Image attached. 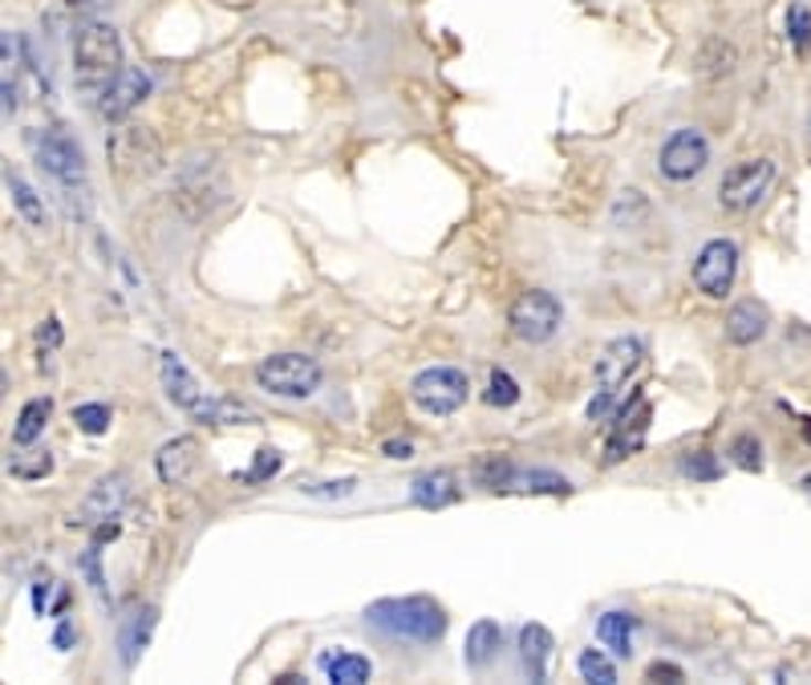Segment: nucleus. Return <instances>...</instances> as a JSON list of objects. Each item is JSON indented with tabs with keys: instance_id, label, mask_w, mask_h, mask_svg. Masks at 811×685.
I'll use <instances>...</instances> for the list:
<instances>
[{
	"instance_id": "obj_27",
	"label": "nucleus",
	"mask_w": 811,
	"mask_h": 685,
	"mask_svg": "<svg viewBox=\"0 0 811 685\" xmlns=\"http://www.w3.org/2000/svg\"><path fill=\"white\" fill-rule=\"evenodd\" d=\"M576 670H580V677L593 685H612L617 682V670H612V661L600 653V649H585L580 653V661H576Z\"/></svg>"
},
{
	"instance_id": "obj_35",
	"label": "nucleus",
	"mask_w": 811,
	"mask_h": 685,
	"mask_svg": "<svg viewBox=\"0 0 811 685\" xmlns=\"http://www.w3.org/2000/svg\"><path fill=\"white\" fill-rule=\"evenodd\" d=\"M353 479H341V483H305L300 486V491H305V495H312V499H341V495H353Z\"/></svg>"
},
{
	"instance_id": "obj_7",
	"label": "nucleus",
	"mask_w": 811,
	"mask_h": 685,
	"mask_svg": "<svg viewBox=\"0 0 811 685\" xmlns=\"http://www.w3.org/2000/svg\"><path fill=\"white\" fill-rule=\"evenodd\" d=\"M471 386H467V374L455 370V365H430L410 382V398L418 410L435 414V418H447L467 402Z\"/></svg>"
},
{
	"instance_id": "obj_30",
	"label": "nucleus",
	"mask_w": 811,
	"mask_h": 685,
	"mask_svg": "<svg viewBox=\"0 0 811 685\" xmlns=\"http://www.w3.org/2000/svg\"><path fill=\"white\" fill-rule=\"evenodd\" d=\"M50 471H53L50 450H25V454H17V462H13L17 479H41V474H50Z\"/></svg>"
},
{
	"instance_id": "obj_2",
	"label": "nucleus",
	"mask_w": 811,
	"mask_h": 685,
	"mask_svg": "<svg viewBox=\"0 0 811 685\" xmlns=\"http://www.w3.org/2000/svg\"><path fill=\"white\" fill-rule=\"evenodd\" d=\"M370 624L402 641H418V645H435L447 633V612L438 609L430 597H406V600H377L370 604Z\"/></svg>"
},
{
	"instance_id": "obj_3",
	"label": "nucleus",
	"mask_w": 811,
	"mask_h": 685,
	"mask_svg": "<svg viewBox=\"0 0 811 685\" xmlns=\"http://www.w3.org/2000/svg\"><path fill=\"white\" fill-rule=\"evenodd\" d=\"M122 74V38L114 25H82L74 38V77L89 94H102L114 77Z\"/></svg>"
},
{
	"instance_id": "obj_24",
	"label": "nucleus",
	"mask_w": 811,
	"mask_h": 685,
	"mask_svg": "<svg viewBox=\"0 0 811 685\" xmlns=\"http://www.w3.org/2000/svg\"><path fill=\"white\" fill-rule=\"evenodd\" d=\"M321 670L333 685H365L370 682V661L358 657V653H324Z\"/></svg>"
},
{
	"instance_id": "obj_31",
	"label": "nucleus",
	"mask_w": 811,
	"mask_h": 685,
	"mask_svg": "<svg viewBox=\"0 0 811 685\" xmlns=\"http://www.w3.org/2000/svg\"><path fill=\"white\" fill-rule=\"evenodd\" d=\"M730 459H735L743 471H762V447H759V438L738 435L735 442H730Z\"/></svg>"
},
{
	"instance_id": "obj_4",
	"label": "nucleus",
	"mask_w": 811,
	"mask_h": 685,
	"mask_svg": "<svg viewBox=\"0 0 811 685\" xmlns=\"http://www.w3.org/2000/svg\"><path fill=\"white\" fill-rule=\"evenodd\" d=\"M256 382L264 394L288 402H305L321 389V365L305 353H273L256 365Z\"/></svg>"
},
{
	"instance_id": "obj_40",
	"label": "nucleus",
	"mask_w": 811,
	"mask_h": 685,
	"mask_svg": "<svg viewBox=\"0 0 811 685\" xmlns=\"http://www.w3.org/2000/svg\"><path fill=\"white\" fill-rule=\"evenodd\" d=\"M803 491L811 495V474H803Z\"/></svg>"
},
{
	"instance_id": "obj_10",
	"label": "nucleus",
	"mask_w": 811,
	"mask_h": 685,
	"mask_svg": "<svg viewBox=\"0 0 811 685\" xmlns=\"http://www.w3.org/2000/svg\"><path fill=\"white\" fill-rule=\"evenodd\" d=\"M711 162V142L698 126H682L665 138L662 154H658V171L674 183H690L694 175H702V167Z\"/></svg>"
},
{
	"instance_id": "obj_29",
	"label": "nucleus",
	"mask_w": 811,
	"mask_h": 685,
	"mask_svg": "<svg viewBox=\"0 0 811 685\" xmlns=\"http://www.w3.org/2000/svg\"><path fill=\"white\" fill-rule=\"evenodd\" d=\"M74 426L82 435H106L110 426V410L102 402H86V406H74Z\"/></svg>"
},
{
	"instance_id": "obj_15",
	"label": "nucleus",
	"mask_w": 811,
	"mask_h": 685,
	"mask_svg": "<svg viewBox=\"0 0 811 685\" xmlns=\"http://www.w3.org/2000/svg\"><path fill=\"white\" fill-rule=\"evenodd\" d=\"M195 462H200V442L191 435H183V438H171V442L154 454V471H159L162 483H183V479L195 471Z\"/></svg>"
},
{
	"instance_id": "obj_25",
	"label": "nucleus",
	"mask_w": 811,
	"mask_h": 685,
	"mask_svg": "<svg viewBox=\"0 0 811 685\" xmlns=\"http://www.w3.org/2000/svg\"><path fill=\"white\" fill-rule=\"evenodd\" d=\"M4 183H9V195H13V207L21 212L29 227H45V203L33 188H29L25 179L17 175V171H4Z\"/></svg>"
},
{
	"instance_id": "obj_5",
	"label": "nucleus",
	"mask_w": 811,
	"mask_h": 685,
	"mask_svg": "<svg viewBox=\"0 0 811 685\" xmlns=\"http://www.w3.org/2000/svg\"><path fill=\"white\" fill-rule=\"evenodd\" d=\"M106 159L118 179H150L162 171V147L147 126H122L106 138Z\"/></svg>"
},
{
	"instance_id": "obj_6",
	"label": "nucleus",
	"mask_w": 811,
	"mask_h": 685,
	"mask_svg": "<svg viewBox=\"0 0 811 685\" xmlns=\"http://www.w3.org/2000/svg\"><path fill=\"white\" fill-rule=\"evenodd\" d=\"M29 150H33V162H38L41 171L65 188H77L82 179H86V154L77 147L74 138L50 126V130H33L29 135Z\"/></svg>"
},
{
	"instance_id": "obj_14",
	"label": "nucleus",
	"mask_w": 811,
	"mask_h": 685,
	"mask_svg": "<svg viewBox=\"0 0 811 685\" xmlns=\"http://www.w3.org/2000/svg\"><path fill=\"white\" fill-rule=\"evenodd\" d=\"M126 503V479L122 474H110V479H102L98 486H94V495L82 503V511H77V524H102V520H118V511H122Z\"/></svg>"
},
{
	"instance_id": "obj_19",
	"label": "nucleus",
	"mask_w": 811,
	"mask_h": 685,
	"mask_svg": "<svg viewBox=\"0 0 811 685\" xmlns=\"http://www.w3.org/2000/svg\"><path fill=\"white\" fill-rule=\"evenodd\" d=\"M410 499L418 507H450L459 499V479L450 471H426L414 479Z\"/></svg>"
},
{
	"instance_id": "obj_28",
	"label": "nucleus",
	"mask_w": 811,
	"mask_h": 685,
	"mask_svg": "<svg viewBox=\"0 0 811 685\" xmlns=\"http://www.w3.org/2000/svg\"><path fill=\"white\" fill-rule=\"evenodd\" d=\"M787 38H791L796 53L811 50V13H808V4H791V9H787Z\"/></svg>"
},
{
	"instance_id": "obj_23",
	"label": "nucleus",
	"mask_w": 811,
	"mask_h": 685,
	"mask_svg": "<svg viewBox=\"0 0 811 685\" xmlns=\"http://www.w3.org/2000/svg\"><path fill=\"white\" fill-rule=\"evenodd\" d=\"M53 414V402L50 398H33L21 406V414H17V426H13V447H33L41 438V430H45V422H50Z\"/></svg>"
},
{
	"instance_id": "obj_21",
	"label": "nucleus",
	"mask_w": 811,
	"mask_h": 685,
	"mask_svg": "<svg viewBox=\"0 0 811 685\" xmlns=\"http://www.w3.org/2000/svg\"><path fill=\"white\" fill-rule=\"evenodd\" d=\"M503 649V629L495 621H474L467 633V665L471 670H487L495 653Z\"/></svg>"
},
{
	"instance_id": "obj_11",
	"label": "nucleus",
	"mask_w": 811,
	"mask_h": 685,
	"mask_svg": "<svg viewBox=\"0 0 811 685\" xmlns=\"http://www.w3.org/2000/svg\"><path fill=\"white\" fill-rule=\"evenodd\" d=\"M735 276H738V244L735 239H711L698 251V260H694V285H698V292H706L711 300L730 297Z\"/></svg>"
},
{
	"instance_id": "obj_26",
	"label": "nucleus",
	"mask_w": 811,
	"mask_h": 685,
	"mask_svg": "<svg viewBox=\"0 0 811 685\" xmlns=\"http://www.w3.org/2000/svg\"><path fill=\"white\" fill-rule=\"evenodd\" d=\"M483 402H487V406H495V410H503V406H515V402H520V386H515V377L503 374V370H491V377H487V389H483Z\"/></svg>"
},
{
	"instance_id": "obj_18",
	"label": "nucleus",
	"mask_w": 811,
	"mask_h": 685,
	"mask_svg": "<svg viewBox=\"0 0 811 685\" xmlns=\"http://www.w3.org/2000/svg\"><path fill=\"white\" fill-rule=\"evenodd\" d=\"M548 657H552V633L544 624H524V633H520V661H524V673L532 682L548 677Z\"/></svg>"
},
{
	"instance_id": "obj_34",
	"label": "nucleus",
	"mask_w": 811,
	"mask_h": 685,
	"mask_svg": "<svg viewBox=\"0 0 811 685\" xmlns=\"http://www.w3.org/2000/svg\"><path fill=\"white\" fill-rule=\"evenodd\" d=\"M276 471H280V454H276V450H260V454H256V467L244 471L239 479H244V483H264V479H273Z\"/></svg>"
},
{
	"instance_id": "obj_38",
	"label": "nucleus",
	"mask_w": 811,
	"mask_h": 685,
	"mask_svg": "<svg viewBox=\"0 0 811 685\" xmlns=\"http://www.w3.org/2000/svg\"><path fill=\"white\" fill-rule=\"evenodd\" d=\"M649 677L658 682V677H670V682H682V670L677 665H665V661H658V665H649Z\"/></svg>"
},
{
	"instance_id": "obj_12",
	"label": "nucleus",
	"mask_w": 811,
	"mask_h": 685,
	"mask_svg": "<svg viewBox=\"0 0 811 685\" xmlns=\"http://www.w3.org/2000/svg\"><path fill=\"white\" fill-rule=\"evenodd\" d=\"M98 98H102L98 101L102 118H106V122H122L126 114H135L138 106L150 98V77L142 74V69H130V65H126L122 74L114 77V82L102 89Z\"/></svg>"
},
{
	"instance_id": "obj_20",
	"label": "nucleus",
	"mask_w": 811,
	"mask_h": 685,
	"mask_svg": "<svg viewBox=\"0 0 811 685\" xmlns=\"http://www.w3.org/2000/svg\"><path fill=\"white\" fill-rule=\"evenodd\" d=\"M150 633H154V609H138L130 621L122 624V633H118V649H122V665L126 670H135L138 657H142V649H147Z\"/></svg>"
},
{
	"instance_id": "obj_17",
	"label": "nucleus",
	"mask_w": 811,
	"mask_h": 685,
	"mask_svg": "<svg viewBox=\"0 0 811 685\" xmlns=\"http://www.w3.org/2000/svg\"><path fill=\"white\" fill-rule=\"evenodd\" d=\"M767 333V309L759 300H738L730 317H726V336L730 345H755L759 336Z\"/></svg>"
},
{
	"instance_id": "obj_9",
	"label": "nucleus",
	"mask_w": 811,
	"mask_h": 685,
	"mask_svg": "<svg viewBox=\"0 0 811 685\" xmlns=\"http://www.w3.org/2000/svg\"><path fill=\"white\" fill-rule=\"evenodd\" d=\"M775 183V162L771 159H747L730 167L718 183V203H723L726 212H750V207H759L762 195L771 191Z\"/></svg>"
},
{
	"instance_id": "obj_36",
	"label": "nucleus",
	"mask_w": 811,
	"mask_h": 685,
	"mask_svg": "<svg viewBox=\"0 0 811 685\" xmlns=\"http://www.w3.org/2000/svg\"><path fill=\"white\" fill-rule=\"evenodd\" d=\"M612 398H617V389H600L597 398L588 402V418H593V422H597V418H609Z\"/></svg>"
},
{
	"instance_id": "obj_37",
	"label": "nucleus",
	"mask_w": 811,
	"mask_h": 685,
	"mask_svg": "<svg viewBox=\"0 0 811 685\" xmlns=\"http://www.w3.org/2000/svg\"><path fill=\"white\" fill-rule=\"evenodd\" d=\"M382 454H386V459H410L414 447H410V442H398V438H390V442H382Z\"/></svg>"
},
{
	"instance_id": "obj_16",
	"label": "nucleus",
	"mask_w": 811,
	"mask_h": 685,
	"mask_svg": "<svg viewBox=\"0 0 811 685\" xmlns=\"http://www.w3.org/2000/svg\"><path fill=\"white\" fill-rule=\"evenodd\" d=\"M495 491H527V495H568L573 483L561 479L556 471H503V479L495 483Z\"/></svg>"
},
{
	"instance_id": "obj_1",
	"label": "nucleus",
	"mask_w": 811,
	"mask_h": 685,
	"mask_svg": "<svg viewBox=\"0 0 811 685\" xmlns=\"http://www.w3.org/2000/svg\"><path fill=\"white\" fill-rule=\"evenodd\" d=\"M159 374H162V389H167V398L175 402L179 410L191 414V418H200L207 426H239V422H252V410L248 406H236V402H224V398H212L207 389L191 377V370L179 362L175 353H162L159 362Z\"/></svg>"
},
{
	"instance_id": "obj_39",
	"label": "nucleus",
	"mask_w": 811,
	"mask_h": 685,
	"mask_svg": "<svg viewBox=\"0 0 811 685\" xmlns=\"http://www.w3.org/2000/svg\"><path fill=\"white\" fill-rule=\"evenodd\" d=\"M53 645H57V649H70V645H74V629H70V621L57 624V633H53Z\"/></svg>"
},
{
	"instance_id": "obj_33",
	"label": "nucleus",
	"mask_w": 811,
	"mask_h": 685,
	"mask_svg": "<svg viewBox=\"0 0 811 685\" xmlns=\"http://www.w3.org/2000/svg\"><path fill=\"white\" fill-rule=\"evenodd\" d=\"M82 572H86L89 588H94L98 597H106V576H102V552H98V544H89V548L82 552Z\"/></svg>"
},
{
	"instance_id": "obj_8",
	"label": "nucleus",
	"mask_w": 811,
	"mask_h": 685,
	"mask_svg": "<svg viewBox=\"0 0 811 685\" xmlns=\"http://www.w3.org/2000/svg\"><path fill=\"white\" fill-rule=\"evenodd\" d=\"M561 321H564L561 300L552 297V292H544V288H532V292H524V297H515L512 312H508L512 333L520 336V341H527V345H544V341H552L556 329H561Z\"/></svg>"
},
{
	"instance_id": "obj_32",
	"label": "nucleus",
	"mask_w": 811,
	"mask_h": 685,
	"mask_svg": "<svg viewBox=\"0 0 811 685\" xmlns=\"http://www.w3.org/2000/svg\"><path fill=\"white\" fill-rule=\"evenodd\" d=\"M682 471H686L690 479H706V483H711V479H718V474H723V467H718V462H714L706 450H694V454H686V459H682Z\"/></svg>"
},
{
	"instance_id": "obj_41",
	"label": "nucleus",
	"mask_w": 811,
	"mask_h": 685,
	"mask_svg": "<svg viewBox=\"0 0 811 685\" xmlns=\"http://www.w3.org/2000/svg\"><path fill=\"white\" fill-rule=\"evenodd\" d=\"M803 435H808V442H811V422H808V426H803Z\"/></svg>"
},
{
	"instance_id": "obj_13",
	"label": "nucleus",
	"mask_w": 811,
	"mask_h": 685,
	"mask_svg": "<svg viewBox=\"0 0 811 685\" xmlns=\"http://www.w3.org/2000/svg\"><path fill=\"white\" fill-rule=\"evenodd\" d=\"M641 357H645V345H641L637 336H617V341H609L597 357L600 389H621L625 382L633 377L637 365H641Z\"/></svg>"
},
{
	"instance_id": "obj_22",
	"label": "nucleus",
	"mask_w": 811,
	"mask_h": 685,
	"mask_svg": "<svg viewBox=\"0 0 811 685\" xmlns=\"http://www.w3.org/2000/svg\"><path fill=\"white\" fill-rule=\"evenodd\" d=\"M633 629H637V617H629V612H605V617H597L600 645L609 649L612 657H629L633 653Z\"/></svg>"
}]
</instances>
